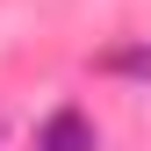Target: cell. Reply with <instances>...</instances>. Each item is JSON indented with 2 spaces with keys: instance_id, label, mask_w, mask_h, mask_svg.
Segmentation results:
<instances>
[{
  "instance_id": "cell-1",
  "label": "cell",
  "mask_w": 151,
  "mask_h": 151,
  "mask_svg": "<svg viewBox=\"0 0 151 151\" xmlns=\"http://www.w3.org/2000/svg\"><path fill=\"white\" fill-rule=\"evenodd\" d=\"M36 151H93V122L79 108H58V115L36 129Z\"/></svg>"
}]
</instances>
